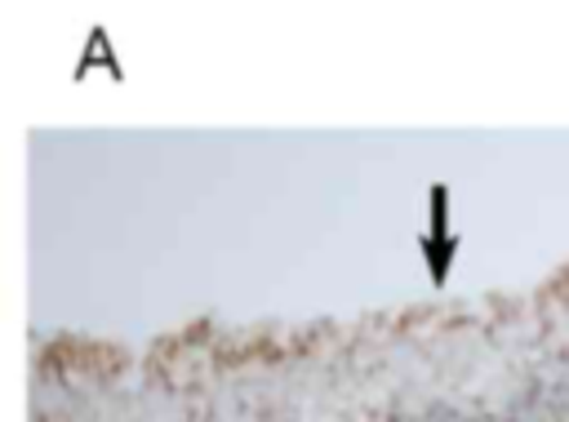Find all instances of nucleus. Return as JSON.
Returning <instances> with one entry per match:
<instances>
[{
	"mask_svg": "<svg viewBox=\"0 0 569 422\" xmlns=\"http://www.w3.org/2000/svg\"><path fill=\"white\" fill-rule=\"evenodd\" d=\"M129 369L124 346L93 338H58L40 351V378L49 382H116Z\"/></svg>",
	"mask_w": 569,
	"mask_h": 422,
	"instance_id": "1",
	"label": "nucleus"
}]
</instances>
